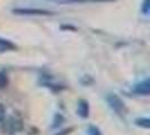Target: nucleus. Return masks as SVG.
Instances as JSON below:
<instances>
[{
  "mask_svg": "<svg viewBox=\"0 0 150 135\" xmlns=\"http://www.w3.org/2000/svg\"><path fill=\"white\" fill-rule=\"evenodd\" d=\"M106 99H107V103H108L110 107H111L116 114H119L121 116H124V115L127 114L128 109H127V107H125V104H124V101H123L117 95L111 94V95L107 96Z\"/></svg>",
  "mask_w": 150,
  "mask_h": 135,
  "instance_id": "1",
  "label": "nucleus"
},
{
  "mask_svg": "<svg viewBox=\"0 0 150 135\" xmlns=\"http://www.w3.org/2000/svg\"><path fill=\"white\" fill-rule=\"evenodd\" d=\"M13 13L16 15H33V16H50L53 13L44 9H38V8H16L13 9Z\"/></svg>",
  "mask_w": 150,
  "mask_h": 135,
  "instance_id": "2",
  "label": "nucleus"
},
{
  "mask_svg": "<svg viewBox=\"0 0 150 135\" xmlns=\"http://www.w3.org/2000/svg\"><path fill=\"white\" fill-rule=\"evenodd\" d=\"M4 127L5 129H7L9 133H15L22 128V123L16 118H9V120L4 125Z\"/></svg>",
  "mask_w": 150,
  "mask_h": 135,
  "instance_id": "3",
  "label": "nucleus"
},
{
  "mask_svg": "<svg viewBox=\"0 0 150 135\" xmlns=\"http://www.w3.org/2000/svg\"><path fill=\"white\" fill-rule=\"evenodd\" d=\"M77 112L80 117L83 118H87L89 116V105H88V101L86 100H79L78 103V109H77Z\"/></svg>",
  "mask_w": 150,
  "mask_h": 135,
  "instance_id": "4",
  "label": "nucleus"
},
{
  "mask_svg": "<svg viewBox=\"0 0 150 135\" xmlns=\"http://www.w3.org/2000/svg\"><path fill=\"white\" fill-rule=\"evenodd\" d=\"M135 92L139 95H144L148 96L150 94V81L149 79H146L142 82L138 83L135 86Z\"/></svg>",
  "mask_w": 150,
  "mask_h": 135,
  "instance_id": "5",
  "label": "nucleus"
},
{
  "mask_svg": "<svg viewBox=\"0 0 150 135\" xmlns=\"http://www.w3.org/2000/svg\"><path fill=\"white\" fill-rule=\"evenodd\" d=\"M16 50V45L11 43L10 41L0 38V52H6V51H14Z\"/></svg>",
  "mask_w": 150,
  "mask_h": 135,
  "instance_id": "6",
  "label": "nucleus"
},
{
  "mask_svg": "<svg viewBox=\"0 0 150 135\" xmlns=\"http://www.w3.org/2000/svg\"><path fill=\"white\" fill-rule=\"evenodd\" d=\"M135 124L139 127L147 128L148 129L150 127V120L149 118H138V120H135Z\"/></svg>",
  "mask_w": 150,
  "mask_h": 135,
  "instance_id": "7",
  "label": "nucleus"
},
{
  "mask_svg": "<svg viewBox=\"0 0 150 135\" xmlns=\"http://www.w3.org/2000/svg\"><path fill=\"white\" fill-rule=\"evenodd\" d=\"M8 84V78L7 75L2 72H0V89L5 88L6 86Z\"/></svg>",
  "mask_w": 150,
  "mask_h": 135,
  "instance_id": "8",
  "label": "nucleus"
},
{
  "mask_svg": "<svg viewBox=\"0 0 150 135\" xmlns=\"http://www.w3.org/2000/svg\"><path fill=\"white\" fill-rule=\"evenodd\" d=\"M63 116H62V115H57V116H55V118H54V122H55V123H54V124H53V126L52 127H59V126H61V125H62V124H63Z\"/></svg>",
  "mask_w": 150,
  "mask_h": 135,
  "instance_id": "9",
  "label": "nucleus"
},
{
  "mask_svg": "<svg viewBox=\"0 0 150 135\" xmlns=\"http://www.w3.org/2000/svg\"><path fill=\"white\" fill-rule=\"evenodd\" d=\"M88 134L89 135H103L100 133L99 128L96 127V126H89V128H88Z\"/></svg>",
  "mask_w": 150,
  "mask_h": 135,
  "instance_id": "10",
  "label": "nucleus"
},
{
  "mask_svg": "<svg viewBox=\"0 0 150 135\" xmlns=\"http://www.w3.org/2000/svg\"><path fill=\"white\" fill-rule=\"evenodd\" d=\"M149 7H150V5H149V0H144L143 1V4H142V11H143V14H148L149 13Z\"/></svg>",
  "mask_w": 150,
  "mask_h": 135,
  "instance_id": "11",
  "label": "nucleus"
},
{
  "mask_svg": "<svg viewBox=\"0 0 150 135\" xmlns=\"http://www.w3.org/2000/svg\"><path fill=\"white\" fill-rule=\"evenodd\" d=\"M6 116V109H5V106L2 104H0V122H2L4 118Z\"/></svg>",
  "mask_w": 150,
  "mask_h": 135,
  "instance_id": "12",
  "label": "nucleus"
}]
</instances>
